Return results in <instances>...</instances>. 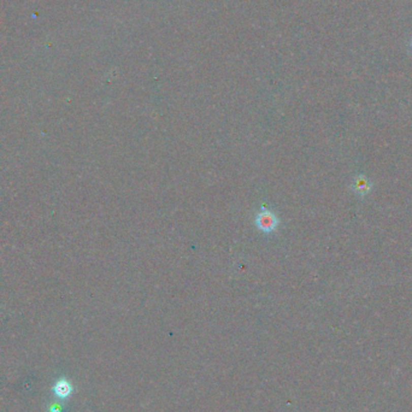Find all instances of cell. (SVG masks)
<instances>
[{"mask_svg":"<svg viewBox=\"0 0 412 412\" xmlns=\"http://www.w3.org/2000/svg\"><path fill=\"white\" fill-rule=\"evenodd\" d=\"M369 188H370V184L368 183V181H366V178L364 177H359L355 184L356 192L359 194H366Z\"/></svg>","mask_w":412,"mask_h":412,"instance_id":"obj_3","label":"cell"},{"mask_svg":"<svg viewBox=\"0 0 412 412\" xmlns=\"http://www.w3.org/2000/svg\"><path fill=\"white\" fill-rule=\"evenodd\" d=\"M54 393L59 398H67L71 393V386L69 382L66 379H60L59 382H57V385L54 386Z\"/></svg>","mask_w":412,"mask_h":412,"instance_id":"obj_2","label":"cell"},{"mask_svg":"<svg viewBox=\"0 0 412 412\" xmlns=\"http://www.w3.org/2000/svg\"><path fill=\"white\" fill-rule=\"evenodd\" d=\"M256 226L263 233H272L278 226V218L271 210L263 206L256 216Z\"/></svg>","mask_w":412,"mask_h":412,"instance_id":"obj_1","label":"cell"}]
</instances>
